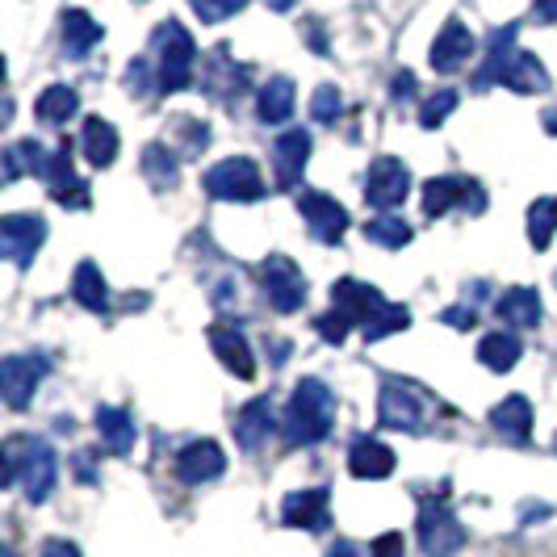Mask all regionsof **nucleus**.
<instances>
[{
	"label": "nucleus",
	"mask_w": 557,
	"mask_h": 557,
	"mask_svg": "<svg viewBox=\"0 0 557 557\" xmlns=\"http://www.w3.org/2000/svg\"><path fill=\"white\" fill-rule=\"evenodd\" d=\"M532 17H536V22H545V26H554V22H557V0H532Z\"/></svg>",
	"instance_id": "nucleus-45"
},
{
	"label": "nucleus",
	"mask_w": 557,
	"mask_h": 557,
	"mask_svg": "<svg viewBox=\"0 0 557 557\" xmlns=\"http://www.w3.org/2000/svg\"><path fill=\"white\" fill-rule=\"evenodd\" d=\"M156 51H160L156 84H160L164 92H181V88L194 84L197 42L181 22H160V26H156Z\"/></svg>",
	"instance_id": "nucleus-5"
},
{
	"label": "nucleus",
	"mask_w": 557,
	"mask_h": 557,
	"mask_svg": "<svg viewBox=\"0 0 557 557\" xmlns=\"http://www.w3.org/2000/svg\"><path fill=\"white\" fill-rule=\"evenodd\" d=\"M491 428L507 436V441H516V445H524L532 432V403L524 394H507L499 407L491 411Z\"/></svg>",
	"instance_id": "nucleus-22"
},
{
	"label": "nucleus",
	"mask_w": 557,
	"mask_h": 557,
	"mask_svg": "<svg viewBox=\"0 0 557 557\" xmlns=\"http://www.w3.org/2000/svg\"><path fill=\"white\" fill-rule=\"evenodd\" d=\"M391 92H394V101H407V97L416 92V76H411V72H398L391 84Z\"/></svg>",
	"instance_id": "nucleus-43"
},
{
	"label": "nucleus",
	"mask_w": 557,
	"mask_h": 557,
	"mask_svg": "<svg viewBox=\"0 0 557 557\" xmlns=\"http://www.w3.org/2000/svg\"><path fill=\"white\" fill-rule=\"evenodd\" d=\"M470 55H474V34H470V26L461 17H448L445 26H441V34H436V42H432V67L436 72H457Z\"/></svg>",
	"instance_id": "nucleus-17"
},
{
	"label": "nucleus",
	"mask_w": 557,
	"mask_h": 557,
	"mask_svg": "<svg viewBox=\"0 0 557 557\" xmlns=\"http://www.w3.org/2000/svg\"><path fill=\"white\" fill-rule=\"evenodd\" d=\"M310 113H314V122H335V117L344 113L339 88H332V84H319V88H314V97H310Z\"/></svg>",
	"instance_id": "nucleus-38"
},
{
	"label": "nucleus",
	"mask_w": 557,
	"mask_h": 557,
	"mask_svg": "<svg viewBox=\"0 0 557 557\" xmlns=\"http://www.w3.org/2000/svg\"><path fill=\"white\" fill-rule=\"evenodd\" d=\"M545 126H549V135H557V113H549V117H545Z\"/></svg>",
	"instance_id": "nucleus-48"
},
{
	"label": "nucleus",
	"mask_w": 557,
	"mask_h": 557,
	"mask_svg": "<svg viewBox=\"0 0 557 557\" xmlns=\"http://www.w3.org/2000/svg\"><path fill=\"white\" fill-rule=\"evenodd\" d=\"M445 323H453V327H466V332H470V327L478 323V314H474V307H470V310L457 307V310H445Z\"/></svg>",
	"instance_id": "nucleus-44"
},
{
	"label": "nucleus",
	"mask_w": 557,
	"mask_h": 557,
	"mask_svg": "<svg viewBox=\"0 0 557 557\" xmlns=\"http://www.w3.org/2000/svg\"><path fill=\"white\" fill-rule=\"evenodd\" d=\"M42 244H47V219L42 214H4L0 219V256L9 264L29 269Z\"/></svg>",
	"instance_id": "nucleus-9"
},
{
	"label": "nucleus",
	"mask_w": 557,
	"mask_h": 557,
	"mask_svg": "<svg viewBox=\"0 0 557 557\" xmlns=\"http://www.w3.org/2000/svg\"><path fill=\"white\" fill-rule=\"evenodd\" d=\"M557 231V197H536L529 206V239L536 251H545L554 244Z\"/></svg>",
	"instance_id": "nucleus-34"
},
{
	"label": "nucleus",
	"mask_w": 557,
	"mask_h": 557,
	"mask_svg": "<svg viewBox=\"0 0 557 557\" xmlns=\"http://www.w3.org/2000/svg\"><path fill=\"white\" fill-rule=\"evenodd\" d=\"M511 59H516V26H499L495 34H491V47H486V63H482V72L474 76L478 88L503 84L507 67H511Z\"/></svg>",
	"instance_id": "nucleus-25"
},
{
	"label": "nucleus",
	"mask_w": 557,
	"mask_h": 557,
	"mask_svg": "<svg viewBox=\"0 0 557 557\" xmlns=\"http://www.w3.org/2000/svg\"><path fill=\"white\" fill-rule=\"evenodd\" d=\"M101 22L92 17V13H84V9H67L63 13V47H67V55H88L97 42H101Z\"/></svg>",
	"instance_id": "nucleus-28"
},
{
	"label": "nucleus",
	"mask_w": 557,
	"mask_h": 557,
	"mask_svg": "<svg viewBox=\"0 0 557 557\" xmlns=\"http://www.w3.org/2000/svg\"><path fill=\"white\" fill-rule=\"evenodd\" d=\"M84 156L92 168H110L117 160V131L106 117H88L84 122Z\"/></svg>",
	"instance_id": "nucleus-31"
},
{
	"label": "nucleus",
	"mask_w": 557,
	"mask_h": 557,
	"mask_svg": "<svg viewBox=\"0 0 557 557\" xmlns=\"http://www.w3.org/2000/svg\"><path fill=\"white\" fill-rule=\"evenodd\" d=\"M419 545L428 557H453L466 545V524L445 499L419 503Z\"/></svg>",
	"instance_id": "nucleus-7"
},
{
	"label": "nucleus",
	"mask_w": 557,
	"mask_h": 557,
	"mask_svg": "<svg viewBox=\"0 0 557 557\" xmlns=\"http://www.w3.org/2000/svg\"><path fill=\"white\" fill-rule=\"evenodd\" d=\"M411 194V168L403 164V160H394V156H382V160H373L369 164V176H364V201L373 206V210H398L403 201Z\"/></svg>",
	"instance_id": "nucleus-10"
},
{
	"label": "nucleus",
	"mask_w": 557,
	"mask_h": 557,
	"mask_svg": "<svg viewBox=\"0 0 557 557\" xmlns=\"http://www.w3.org/2000/svg\"><path fill=\"white\" fill-rule=\"evenodd\" d=\"M294 81L289 76H273V81L260 88V97H256V117L264 122V126H281V122H289V113H294Z\"/></svg>",
	"instance_id": "nucleus-23"
},
{
	"label": "nucleus",
	"mask_w": 557,
	"mask_h": 557,
	"mask_svg": "<svg viewBox=\"0 0 557 557\" xmlns=\"http://www.w3.org/2000/svg\"><path fill=\"white\" fill-rule=\"evenodd\" d=\"M281 520H285L289 529L323 532L332 524V495H327L323 486H314V491H294V495H285V503H281Z\"/></svg>",
	"instance_id": "nucleus-14"
},
{
	"label": "nucleus",
	"mask_w": 557,
	"mask_h": 557,
	"mask_svg": "<svg viewBox=\"0 0 557 557\" xmlns=\"http://www.w3.org/2000/svg\"><path fill=\"white\" fill-rule=\"evenodd\" d=\"M453 110H457V92H453V88H441L436 97H428V101L419 106V126H423V131H436Z\"/></svg>",
	"instance_id": "nucleus-37"
},
{
	"label": "nucleus",
	"mask_w": 557,
	"mask_h": 557,
	"mask_svg": "<svg viewBox=\"0 0 557 557\" xmlns=\"http://www.w3.org/2000/svg\"><path fill=\"white\" fill-rule=\"evenodd\" d=\"M269 432H273V403L269 398H251L248 407L235 416V441H239V448L256 453Z\"/></svg>",
	"instance_id": "nucleus-26"
},
{
	"label": "nucleus",
	"mask_w": 557,
	"mask_h": 557,
	"mask_svg": "<svg viewBox=\"0 0 557 557\" xmlns=\"http://www.w3.org/2000/svg\"><path fill=\"white\" fill-rule=\"evenodd\" d=\"M55 448L47 445L42 436H9L4 441V486L22 482L29 503H47L51 491H55Z\"/></svg>",
	"instance_id": "nucleus-2"
},
{
	"label": "nucleus",
	"mask_w": 557,
	"mask_h": 557,
	"mask_svg": "<svg viewBox=\"0 0 557 557\" xmlns=\"http://www.w3.org/2000/svg\"><path fill=\"white\" fill-rule=\"evenodd\" d=\"M335 428V394L319 377H302L294 386L289 411H285V441L289 445H319Z\"/></svg>",
	"instance_id": "nucleus-3"
},
{
	"label": "nucleus",
	"mask_w": 557,
	"mask_h": 557,
	"mask_svg": "<svg viewBox=\"0 0 557 557\" xmlns=\"http://www.w3.org/2000/svg\"><path fill=\"white\" fill-rule=\"evenodd\" d=\"M332 307L339 310L352 327H361L364 339H386V335L411 327V310L398 307V302H386L373 285H364V281H357V277L335 281Z\"/></svg>",
	"instance_id": "nucleus-1"
},
{
	"label": "nucleus",
	"mask_w": 557,
	"mask_h": 557,
	"mask_svg": "<svg viewBox=\"0 0 557 557\" xmlns=\"http://www.w3.org/2000/svg\"><path fill=\"white\" fill-rule=\"evenodd\" d=\"M206 194L214 201H260L264 197V181H260V168L248 156H231V160H219V164L206 172Z\"/></svg>",
	"instance_id": "nucleus-6"
},
{
	"label": "nucleus",
	"mask_w": 557,
	"mask_h": 557,
	"mask_svg": "<svg viewBox=\"0 0 557 557\" xmlns=\"http://www.w3.org/2000/svg\"><path fill=\"white\" fill-rule=\"evenodd\" d=\"M394 466H398L394 448L382 445V441H373V436H361V441L352 445V453H348V470H352V478H364V482L391 478Z\"/></svg>",
	"instance_id": "nucleus-20"
},
{
	"label": "nucleus",
	"mask_w": 557,
	"mask_h": 557,
	"mask_svg": "<svg viewBox=\"0 0 557 557\" xmlns=\"http://www.w3.org/2000/svg\"><path fill=\"white\" fill-rule=\"evenodd\" d=\"M42 181L51 185V197H55L59 206H88V185H84L81 176H76V164H72V147L63 143L59 151H51V164L42 172Z\"/></svg>",
	"instance_id": "nucleus-16"
},
{
	"label": "nucleus",
	"mask_w": 557,
	"mask_h": 557,
	"mask_svg": "<svg viewBox=\"0 0 557 557\" xmlns=\"http://www.w3.org/2000/svg\"><path fill=\"white\" fill-rule=\"evenodd\" d=\"M97 432H101V445L117 453V457H126L131 448H135V416L126 411V407H97Z\"/></svg>",
	"instance_id": "nucleus-24"
},
{
	"label": "nucleus",
	"mask_w": 557,
	"mask_h": 557,
	"mask_svg": "<svg viewBox=\"0 0 557 557\" xmlns=\"http://www.w3.org/2000/svg\"><path fill=\"white\" fill-rule=\"evenodd\" d=\"M348 327H352V323H348V319H344V314H339V310H327V314H319V319H314V332L323 335V339H327V344H344V335H348Z\"/></svg>",
	"instance_id": "nucleus-40"
},
{
	"label": "nucleus",
	"mask_w": 557,
	"mask_h": 557,
	"mask_svg": "<svg viewBox=\"0 0 557 557\" xmlns=\"http://www.w3.org/2000/svg\"><path fill=\"white\" fill-rule=\"evenodd\" d=\"M81 110V97H76V88H67V84H51L42 97H38V122H47V126H67V117H76Z\"/></svg>",
	"instance_id": "nucleus-32"
},
{
	"label": "nucleus",
	"mask_w": 557,
	"mask_h": 557,
	"mask_svg": "<svg viewBox=\"0 0 557 557\" xmlns=\"http://www.w3.org/2000/svg\"><path fill=\"white\" fill-rule=\"evenodd\" d=\"M264 4H269V9H277V13H289L298 0H264Z\"/></svg>",
	"instance_id": "nucleus-47"
},
{
	"label": "nucleus",
	"mask_w": 557,
	"mask_h": 557,
	"mask_svg": "<svg viewBox=\"0 0 557 557\" xmlns=\"http://www.w3.org/2000/svg\"><path fill=\"white\" fill-rule=\"evenodd\" d=\"M143 176L156 185V189H176V160H172V151H168L164 143H151V147H143Z\"/></svg>",
	"instance_id": "nucleus-35"
},
{
	"label": "nucleus",
	"mask_w": 557,
	"mask_h": 557,
	"mask_svg": "<svg viewBox=\"0 0 557 557\" xmlns=\"http://www.w3.org/2000/svg\"><path fill=\"white\" fill-rule=\"evenodd\" d=\"M47 377V361L42 357H4L0 361V394L9 403V411H26L34 391Z\"/></svg>",
	"instance_id": "nucleus-12"
},
{
	"label": "nucleus",
	"mask_w": 557,
	"mask_h": 557,
	"mask_svg": "<svg viewBox=\"0 0 557 557\" xmlns=\"http://www.w3.org/2000/svg\"><path fill=\"white\" fill-rule=\"evenodd\" d=\"M210 348H214V357H219L235 377H244V382L256 377V357H251L248 339H244L239 327H231V323H214V327H210Z\"/></svg>",
	"instance_id": "nucleus-19"
},
{
	"label": "nucleus",
	"mask_w": 557,
	"mask_h": 557,
	"mask_svg": "<svg viewBox=\"0 0 557 557\" xmlns=\"http://www.w3.org/2000/svg\"><path fill=\"white\" fill-rule=\"evenodd\" d=\"M310 160V131H285L273 143V164H277V185L281 189H294L307 172Z\"/></svg>",
	"instance_id": "nucleus-18"
},
{
	"label": "nucleus",
	"mask_w": 557,
	"mask_h": 557,
	"mask_svg": "<svg viewBox=\"0 0 557 557\" xmlns=\"http://www.w3.org/2000/svg\"><path fill=\"white\" fill-rule=\"evenodd\" d=\"M47 164H51V151L42 147V143L34 139H17L4 147V185H13L17 176H26V172H47Z\"/></svg>",
	"instance_id": "nucleus-27"
},
{
	"label": "nucleus",
	"mask_w": 557,
	"mask_h": 557,
	"mask_svg": "<svg viewBox=\"0 0 557 557\" xmlns=\"http://www.w3.org/2000/svg\"><path fill=\"white\" fill-rule=\"evenodd\" d=\"M260 281H264L269 302H273L281 314L302 310V302H307V277H302V269H298L289 256H269L264 269H260Z\"/></svg>",
	"instance_id": "nucleus-11"
},
{
	"label": "nucleus",
	"mask_w": 557,
	"mask_h": 557,
	"mask_svg": "<svg viewBox=\"0 0 557 557\" xmlns=\"http://www.w3.org/2000/svg\"><path fill=\"white\" fill-rule=\"evenodd\" d=\"M448 210H470V214L486 210V194H482V185H478L474 176L453 172V176H432L423 185V214L428 219H441Z\"/></svg>",
	"instance_id": "nucleus-8"
},
{
	"label": "nucleus",
	"mask_w": 557,
	"mask_h": 557,
	"mask_svg": "<svg viewBox=\"0 0 557 557\" xmlns=\"http://www.w3.org/2000/svg\"><path fill=\"white\" fill-rule=\"evenodd\" d=\"M72 298H76L84 310H92V314L110 310V285H106L101 269H97L92 260H81V269H76V277H72Z\"/></svg>",
	"instance_id": "nucleus-29"
},
{
	"label": "nucleus",
	"mask_w": 557,
	"mask_h": 557,
	"mask_svg": "<svg viewBox=\"0 0 557 557\" xmlns=\"http://www.w3.org/2000/svg\"><path fill=\"white\" fill-rule=\"evenodd\" d=\"M194 4V13L206 22V26H219V22H226V17H235L248 0H189Z\"/></svg>",
	"instance_id": "nucleus-39"
},
{
	"label": "nucleus",
	"mask_w": 557,
	"mask_h": 557,
	"mask_svg": "<svg viewBox=\"0 0 557 557\" xmlns=\"http://www.w3.org/2000/svg\"><path fill=\"white\" fill-rule=\"evenodd\" d=\"M0 557H17V549H13V545H4V549H0Z\"/></svg>",
	"instance_id": "nucleus-49"
},
{
	"label": "nucleus",
	"mask_w": 557,
	"mask_h": 557,
	"mask_svg": "<svg viewBox=\"0 0 557 557\" xmlns=\"http://www.w3.org/2000/svg\"><path fill=\"white\" fill-rule=\"evenodd\" d=\"M42 557H84L72 541H59V536H51V541H42Z\"/></svg>",
	"instance_id": "nucleus-42"
},
{
	"label": "nucleus",
	"mask_w": 557,
	"mask_h": 557,
	"mask_svg": "<svg viewBox=\"0 0 557 557\" xmlns=\"http://www.w3.org/2000/svg\"><path fill=\"white\" fill-rule=\"evenodd\" d=\"M403 532H382L373 545H369V557H403Z\"/></svg>",
	"instance_id": "nucleus-41"
},
{
	"label": "nucleus",
	"mask_w": 557,
	"mask_h": 557,
	"mask_svg": "<svg viewBox=\"0 0 557 557\" xmlns=\"http://www.w3.org/2000/svg\"><path fill=\"white\" fill-rule=\"evenodd\" d=\"M298 214L307 219L310 235H314L319 244H339L344 231H348V210H344L335 197L319 194V189H302V194H298Z\"/></svg>",
	"instance_id": "nucleus-13"
},
{
	"label": "nucleus",
	"mask_w": 557,
	"mask_h": 557,
	"mask_svg": "<svg viewBox=\"0 0 557 557\" xmlns=\"http://www.w3.org/2000/svg\"><path fill=\"white\" fill-rule=\"evenodd\" d=\"M226 470V453L219 441H194L176 453V478L189 482V486H201V482H214L223 478Z\"/></svg>",
	"instance_id": "nucleus-15"
},
{
	"label": "nucleus",
	"mask_w": 557,
	"mask_h": 557,
	"mask_svg": "<svg viewBox=\"0 0 557 557\" xmlns=\"http://www.w3.org/2000/svg\"><path fill=\"white\" fill-rule=\"evenodd\" d=\"M499 310V319L507 327H516V332H529L541 323V294L529 289V285H511V289H503V298L495 302Z\"/></svg>",
	"instance_id": "nucleus-21"
},
{
	"label": "nucleus",
	"mask_w": 557,
	"mask_h": 557,
	"mask_svg": "<svg viewBox=\"0 0 557 557\" xmlns=\"http://www.w3.org/2000/svg\"><path fill=\"white\" fill-rule=\"evenodd\" d=\"M520 352H524V344H520V335H511V332H491V335H482V344H478V361L486 364L491 373L516 369Z\"/></svg>",
	"instance_id": "nucleus-30"
},
{
	"label": "nucleus",
	"mask_w": 557,
	"mask_h": 557,
	"mask_svg": "<svg viewBox=\"0 0 557 557\" xmlns=\"http://www.w3.org/2000/svg\"><path fill=\"white\" fill-rule=\"evenodd\" d=\"M327 557H361V549L352 541H335L332 549H327Z\"/></svg>",
	"instance_id": "nucleus-46"
},
{
	"label": "nucleus",
	"mask_w": 557,
	"mask_h": 557,
	"mask_svg": "<svg viewBox=\"0 0 557 557\" xmlns=\"http://www.w3.org/2000/svg\"><path fill=\"white\" fill-rule=\"evenodd\" d=\"M503 88H511V92L529 97V92H545V88H549V76H545V67H541V59L536 55L516 51L511 67H507V76H503Z\"/></svg>",
	"instance_id": "nucleus-33"
},
{
	"label": "nucleus",
	"mask_w": 557,
	"mask_h": 557,
	"mask_svg": "<svg viewBox=\"0 0 557 557\" xmlns=\"http://www.w3.org/2000/svg\"><path fill=\"white\" fill-rule=\"evenodd\" d=\"M436 419V398L403 377H386L377 391V423L394 432H423Z\"/></svg>",
	"instance_id": "nucleus-4"
},
{
	"label": "nucleus",
	"mask_w": 557,
	"mask_h": 557,
	"mask_svg": "<svg viewBox=\"0 0 557 557\" xmlns=\"http://www.w3.org/2000/svg\"><path fill=\"white\" fill-rule=\"evenodd\" d=\"M364 239H373V244H382V248H407V244H411V226L403 223V219L382 214V219L364 223Z\"/></svg>",
	"instance_id": "nucleus-36"
}]
</instances>
